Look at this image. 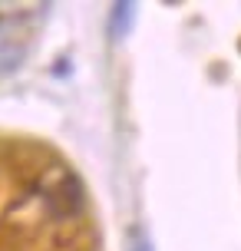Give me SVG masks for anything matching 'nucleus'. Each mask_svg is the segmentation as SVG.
<instances>
[{
    "mask_svg": "<svg viewBox=\"0 0 241 251\" xmlns=\"http://www.w3.org/2000/svg\"><path fill=\"white\" fill-rule=\"evenodd\" d=\"M132 24H136V3H129V0L113 3V10H109V37L122 40L132 30Z\"/></svg>",
    "mask_w": 241,
    "mask_h": 251,
    "instance_id": "obj_3",
    "label": "nucleus"
},
{
    "mask_svg": "<svg viewBox=\"0 0 241 251\" xmlns=\"http://www.w3.org/2000/svg\"><path fill=\"white\" fill-rule=\"evenodd\" d=\"M129 251H152V241L145 238L142 231H132V241H129Z\"/></svg>",
    "mask_w": 241,
    "mask_h": 251,
    "instance_id": "obj_4",
    "label": "nucleus"
},
{
    "mask_svg": "<svg viewBox=\"0 0 241 251\" xmlns=\"http://www.w3.org/2000/svg\"><path fill=\"white\" fill-rule=\"evenodd\" d=\"M30 50V20L20 13L0 17V76H10L20 70Z\"/></svg>",
    "mask_w": 241,
    "mask_h": 251,
    "instance_id": "obj_1",
    "label": "nucleus"
},
{
    "mask_svg": "<svg viewBox=\"0 0 241 251\" xmlns=\"http://www.w3.org/2000/svg\"><path fill=\"white\" fill-rule=\"evenodd\" d=\"M43 201H47L50 215H56V218H73L83 208V185L73 176H66L50 192H43Z\"/></svg>",
    "mask_w": 241,
    "mask_h": 251,
    "instance_id": "obj_2",
    "label": "nucleus"
}]
</instances>
